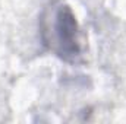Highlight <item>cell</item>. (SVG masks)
<instances>
[{
    "label": "cell",
    "instance_id": "obj_1",
    "mask_svg": "<svg viewBox=\"0 0 126 124\" xmlns=\"http://www.w3.org/2000/svg\"><path fill=\"white\" fill-rule=\"evenodd\" d=\"M40 35L43 45L69 64L82 62L84 47L81 29L70 6L63 1H51L40 19Z\"/></svg>",
    "mask_w": 126,
    "mask_h": 124
}]
</instances>
